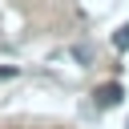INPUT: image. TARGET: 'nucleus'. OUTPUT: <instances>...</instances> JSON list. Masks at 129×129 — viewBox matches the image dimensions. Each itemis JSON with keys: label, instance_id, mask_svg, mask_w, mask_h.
<instances>
[{"label": "nucleus", "instance_id": "f257e3e1", "mask_svg": "<svg viewBox=\"0 0 129 129\" xmlns=\"http://www.w3.org/2000/svg\"><path fill=\"white\" fill-rule=\"evenodd\" d=\"M121 101V85H101L97 89V105L101 109H109V105H117Z\"/></svg>", "mask_w": 129, "mask_h": 129}, {"label": "nucleus", "instance_id": "f03ea898", "mask_svg": "<svg viewBox=\"0 0 129 129\" xmlns=\"http://www.w3.org/2000/svg\"><path fill=\"white\" fill-rule=\"evenodd\" d=\"M113 44H117V48H129V24H125V28L117 32V40H113Z\"/></svg>", "mask_w": 129, "mask_h": 129}]
</instances>
